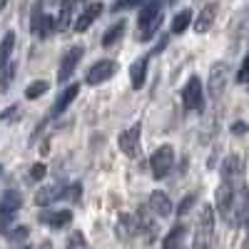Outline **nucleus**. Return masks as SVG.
<instances>
[{
	"mask_svg": "<svg viewBox=\"0 0 249 249\" xmlns=\"http://www.w3.org/2000/svg\"><path fill=\"white\" fill-rule=\"evenodd\" d=\"M214 242V207L212 204H202L199 217H197V230L192 247L195 249H210Z\"/></svg>",
	"mask_w": 249,
	"mask_h": 249,
	"instance_id": "f257e3e1",
	"label": "nucleus"
},
{
	"mask_svg": "<svg viewBox=\"0 0 249 249\" xmlns=\"http://www.w3.org/2000/svg\"><path fill=\"white\" fill-rule=\"evenodd\" d=\"M172 164H175V147H172V144H162V147H157L155 155H152V160H150L152 177L155 179H164V177L170 175Z\"/></svg>",
	"mask_w": 249,
	"mask_h": 249,
	"instance_id": "f03ea898",
	"label": "nucleus"
},
{
	"mask_svg": "<svg viewBox=\"0 0 249 249\" xmlns=\"http://www.w3.org/2000/svg\"><path fill=\"white\" fill-rule=\"evenodd\" d=\"M182 105L190 112H202L204 92H202V80L197 75H192L190 80H187V85L182 88Z\"/></svg>",
	"mask_w": 249,
	"mask_h": 249,
	"instance_id": "7ed1b4c3",
	"label": "nucleus"
},
{
	"mask_svg": "<svg viewBox=\"0 0 249 249\" xmlns=\"http://www.w3.org/2000/svg\"><path fill=\"white\" fill-rule=\"evenodd\" d=\"M82 55H85V48H82V45H75V48H70L65 55H62V60H60V72H57V80H60V82H68V80L75 75V68L80 65Z\"/></svg>",
	"mask_w": 249,
	"mask_h": 249,
	"instance_id": "20e7f679",
	"label": "nucleus"
},
{
	"mask_svg": "<svg viewBox=\"0 0 249 249\" xmlns=\"http://www.w3.org/2000/svg\"><path fill=\"white\" fill-rule=\"evenodd\" d=\"M115 72H117V62H112V60H100V62H95V65L88 70L85 82H88V85H100V82H107Z\"/></svg>",
	"mask_w": 249,
	"mask_h": 249,
	"instance_id": "39448f33",
	"label": "nucleus"
},
{
	"mask_svg": "<svg viewBox=\"0 0 249 249\" xmlns=\"http://www.w3.org/2000/svg\"><path fill=\"white\" fill-rule=\"evenodd\" d=\"M227 80H230V68H227V62H214L212 70H210V95L214 100L224 92Z\"/></svg>",
	"mask_w": 249,
	"mask_h": 249,
	"instance_id": "423d86ee",
	"label": "nucleus"
},
{
	"mask_svg": "<svg viewBox=\"0 0 249 249\" xmlns=\"http://www.w3.org/2000/svg\"><path fill=\"white\" fill-rule=\"evenodd\" d=\"M30 30L37 37H48L55 30V20L43 13V5H40V3L35 5V13H33V20H30Z\"/></svg>",
	"mask_w": 249,
	"mask_h": 249,
	"instance_id": "0eeeda50",
	"label": "nucleus"
},
{
	"mask_svg": "<svg viewBox=\"0 0 249 249\" xmlns=\"http://www.w3.org/2000/svg\"><path fill=\"white\" fill-rule=\"evenodd\" d=\"M120 150L127 157H137L140 155V124H132L120 135Z\"/></svg>",
	"mask_w": 249,
	"mask_h": 249,
	"instance_id": "6e6552de",
	"label": "nucleus"
},
{
	"mask_svg": "<svg viewBox=\"0 0 249 249\" xmlns=\"http://www.w3.org/2000/svg\"><path fill=\"white\" fill-rule=\"evenodd\" d=\"M222 182L242 184V160L237 155H230L222 162Z\"/></svg>",
	"mask_w": 249,
	"mask_h": 249,
	"instance_id": "1a4fd4ad",
	"label": "nucleus"
},
{
	"mask_svg": "<svg viewBox=\"0 0 249 249\" xmlns=\"http://www.w3.org/2000/svg\"><path fill=\"white\" fill-rule=\"evenodd\" d=\"M214 18H217V3H207L202 10H199V15H197V20H195V33H207L212 25H214Z\"/></svg>",
	"mask_w": 249,
	"mask_h": 249,
	"instance_id": "9d476101",
	"label": "nucleus"
},
{
	"mask_svg": "<svg viewBox=\"0 0 249 249\" xmlns=\"http://www.w3.org/2000/svg\"><path fill=\"white\" fill-rule=\"evenodd\" d=\"M100 13H102V5L100 3H92V5H88L85 10H82L80 15H77V20H75V33H85L95 20L100 18Z\"/></svg>",
	"mask_w": 249,
	"mask_h": 249,
	"instance_id": "9b49d317",
	"label": "nucleus"
},
{
	"mask_svg": "<svg viewBox=\"0 0 249 249\" xmlns=\"http://www.w3.org/2000/svg\"><path fill=\"white\" fill-rule=\"evenodd\" d=\"M20 204H23V197H20V192L8 190V192L3 195V199H0V217L13 219V214L20 210Z\"/></svg>",
	"mask_w": 249,
	"mask_h": 249,
	"instance_id": "f8f14e48",
	"label": "nucleus"
},
{
	"mask_svg": "<svg viewBox=\"0 0 249 249\" xmlns=\"http://www.w3.org/2000/svg\"><path fill=\"white\" fill-rule=\"evenodd\" d=\"M65 187H60V184H53V187H43V190H37L35 195V204L37 207H48L53 202H57L60 197H65Z\"/></svg>",
	"mask_w": 249,
	"mask_h": 249,
	"instance_id": "ddd939ff",
	"label": "nucleus"
},
{
	"mask_svg": "<svg viewBox=\"0 0 249 249\" xmlns=\"http://www.w3.org/2000/svg\"><path fill=\"white\" fill-rule=\"evenodd\" d=\"M147 62H150V57L144 55V57L135 60L132 65H130V82H132L135 90H140L144 85V77H147Z\"/></svg>",
	"mask_w": 249,
	"mask_h": 249,
	"instance_id": "4468645a",
	"label": "nucleus"
},
{
	"mask_svg": "<svg viewBox=\"0 0 249 249\" xmlns=\"http://www.w3.org/2000/svg\"><path fill=\"white\" fill-rule=\"evenodd\" d=\"M150 210L157 214V217H170L172 214V202L164 192H152L150 195Z\"/></svg>",
	"mask_w": 249,
	"mask_h": 249,
	"instance_id": "2eb2a0df",
	"label": "nucleus"
},
{
	"mask_svg": "<svg viewBox=\"0 0 249 249\" xmlns=\"http://www.w3.org/2000/svg\"><path fill=\"white\" fill-rule=\"evenodd\" d=\"M77 92H80V85H77V82H75V85H68L65 90L57 95L55 105H53V115H60L62 110H68V107H70V102L77 97Z\"/></svg>",
	"mask_w": 249,
	"mask_h": 249,
	"instance_id": "dca6fc26",
	"label": "nucleus"
},
{
	"mask_svg": "<svg viewBox=\"0 0 249 249\" xmlns=\"http://www.w3.org/2000/svg\"><path fill=\"white\" fill-rule=\"evenodd\" d=\"M72 3L75 0H62L60 3V15L55 20V33H65L72 23Z\"/></svg>",
	"mask_w": 249,
	"mask_h": 249,
	"instance_id": "f3484780",
	"label": "nucleus"
},
{
	"mask_svg": "<svg viewBox=\"0 0 249 249\" xmlns=\"http://www.w3.org/2000/svg\"><path fill=\"white\" fill-rule=\"evenodd\" d=\"M40 219H43L45 224H50V227H65V224H70V219H72V212L70 210H55V212H43L40 214Z\"/></svg>",
	"mask_w": 249,
	"mask_h": 249,
	"instance_id": "a211bd4d",
	"label": "nucleus"
},
{
	"mask_svg": "<svg viewBox=\"0 0 249 249\" xmlns=\"http://www.w3.org/2000/svg\"><path fill=\"white\" fill-rule=\"evenodd\" d=\"M13 50H15V33H8V35L3 37V43H0V72L8 68Z\"/></svg>",
	"mask_w": 249,
	"mask_h": 249,
	"instance_id": "6ab92c4d",
	"label": "nucleus"
},
{
	"mask_svg": "<svg viewBox=\"0 0 249 249\" xmlns=\"http://www.w3.org/2000/svg\"><path fill=\"white\" fill-rule=\"evenodd\" d=\"M184 234H187V230L182 224H177V227H172L170 230V234L164 237V242H162V247L164 249H182V242H184Z\"/></svg>",
	"mask_w": 249,
	"mask_h": 249,
	"instance_id": "aec40b11",
	"label": "nucleus"
},
{
	"mask_svg": "<svg viewBox=\"0 0 249 249\" xmlns=\"http://www.w3.org/2000/svg\"><path fill=\"white\" fill-rule=\"evenodd\" d=\"M160 25H162V18H157V20H150V23H140V33H137V37L142 40V43H147V40H152L155 37V33L160 30Z\"/></svg>",
	"mask_w": 249,
	"mask_h": 249,
	"instance_id": "412c9836",
	"label": "nucleus"
},
{
	"mask_svg": "<svg viewBox=\"0 0 249 249\" xmlns=\"http://www.w3.org/2000/svg\"><path fill=\"white\" fill-rule=\"evenodd\" d=\"M190 23H192V10H182V13H177V15L172 18V33H175V35L184 33Z\"/></svg>",
	"mask_w": 249,
	"mask_h": 249,
	"instance_id": "4be33fe9",
	"label": "nucleus"
},
{
	"mask_svg": "<svg viewBox=\"0 0 249 249\" xmlns=\"http://www.w3.org/2000/svg\"><path fill=\"white\" fill-rule=\"evenodd\" d=\"M122 30H124V23H122V20H120V23H115L112 28H107V33H105V35H102V45H105V48H110V45H115V43H117V40L122 37Z\"/></svg>",
	"mask_w": 249,
	"mask_h": 249,
	"instance_id": "5701e85b",
	"label": "nucleus"
},
{
	"mask_svg": "<svg viewBox=\"0 0 249 249\" xmlns=\"http://www.w3.org/2000/svg\"><path fill=\"white\" fill-rule=\"evenodd\" d=\"M48 82L45 80H37V82H30V85L25 88V97L28 100H35V97H43L45 92H48Z\"/></svg>",
	"mask_w": 249,
	"mask_h": 249,
	"instance_id": "b1692460",
	"label": "nucleus"
},
{
	"mask_svg": "<svg viewBox=\"0 0 249 249\" xmlns=\"http://www.w3.org/2000/svg\"><path fill=\"white\" fill-rule=\"evenodd\" d=\"M28 234H30V230L20 224V227H13V232H8V239H10V242H23Z\"/></svg>",
	"mask_w": 249,
	"mask_h": 249,
	"instance_id": "393cba45",
	"label": "nucleus"
},
{
	"mask_svg": "<svg viewBox=\"0 0 249 249\" xmlns=\"http://www.w3.org/2000/svg\"><path fill=\"white\" fill-rule=\"evenodd\" d=\"M45 175H48V170H45L43 162H37V164H33V167H30V179H35V182H40Z\"/></svg>",
	"mask_w": 249,
	"mask_h": 249,
	"instance_id": "a878e982",
	"label": "nucleus"
},
{
	"mask_svg": "<svg viewBox=\"0 0 249 249\" xmlns=\"http://www.w3.org/2000/svg\"><path fill=\"white\" fill-rule=\"evenodd\" d=\"M5 70H8V72L0 77V92H8V85H10V80H13V75H15V65H8Z\"/></svg>",
	"mask_w": 249,
	"mask_h": 249,
	"instance_id": "bb28decb",
	"label": "nucleus"
},
{
	"mask_svg": "<svg viewBox=\"0 0 249 249\" xmlns=\"http://www.w3.org/2000/svg\"><path fill=\"white\" fill-rule=\"evenodd\" d=\"M68 249H85V237H82L80 232L70 234V239H68Z\"/></svg>",
	"mask_w": 249,
	"mask_h": 249,
	"instance_id": "cd10ccee",
	"label": "nucleus"
},
{
	"mask_svg": "<svg viewBox=\"0 0 249 249\" xmlns=\"http://www.w3.org/2000/svg\"><path fill=\"white\" fill-rule=\"evenodd\" d=\"M237 82H247V85H249V55L244 57L242 68H239V72H237Z\"/></svg>",
	"mask_w": 249,
	"mask_h": 249,
	"instance_id": "c85d7f7f",
	"label": "nucleus"
},
{
	"mask_svg": "<svg viewBox=\"0 0 249 249\" xmlns=\"http://www.w3.org/2000/svg\"><path fill=\"white\" fill-rule=\"evenodd\" d=\"M195 202H197V197H195V195H190V197H184V199L179 202V207H177V212H179V214H187V212H190V207H192Z\"/></svg>",
	"mask_w": 249,
	"mask_h": 249,
	"instance_id": "c756f323",
	"label": "nucleus"
},
{
	"mask_svg": "<svg viewBox=\"0 0 249 249\" xmlns=\"http://www.w3.org/2000/svg\"><path fill=\"white\" fill-rule=\"evenodd\" d=\"M140 3H142V0H117L112 10H127V8H135V5H140Z\"/></svg>",
	"mask_w": 249,
	"mask_h": 249,
	"instance_id": "7c9ffc66",
	"label": "nucleus"
},
{
	"mask_svg": "<svg viewBox=\"0 0 249 249\" xmlns=\"http://www.w3.org/2000/svg\"><path fill=\"white\" fill-rule=\"evenodd\" d=\"M232 132H234V135H244V132H247V122H234V124H232Z\"/></svg>",
	"mask_w": 249,
	"mask_h": 249,
	"instance_id": "2f4dec72",
	"label": "nucleus"
},
{
	"mask_svg": "<svg viewBox=\"0 0 249 249\" xmlns=\"http://www.w3.org/2000/svg\"><path fill=\"white\" fill-rule=\"evenodd\" d=\"M80 190H82V184H80V182H77V184H72V187H70V192H68V195H70V199H80Z\"/></svg>",
	"mask_w": 249,
	"mask_h": 249,
	"instance_id": "473e14b6",
	"label": "nucleus"
},
{
	"mask_svg": "<svg viewBox=\"0 0 249 249\" xmlns=\"http://www.w3.org/2000/svg\"><path fill=\"white\" fill-rule=\"evenodd\" d=\"M18 117V107H8V112H3V120H10V117Z\"/></svg>",
	"mask_w": 249,
	"mask_h": 249,
	"instance_id": "72a5a7b5",
	"label": "nucleus"
},
{
	"mask_svg": "<svg viewBox=\"0 0 249 249\" xmlns=\"http://www.w3.org/2000/svg\"><path fill=\"white\" fill-rule=\"evenodd\" d=\"M164 45H167V37H162V40H160V45H157L152 53H155V55H157V53H162V50H164Z\"/></svg>",
	"mask_w": 249,
	"mask_h": 249,
	"instance_id": "f704fd0d",
	"label": "nucleus"
},
{
	"mask_svg": "<svg viewBox=\"0 0 249 249\" xmlns=\"http://www.w3.org/2000/svg\"><path fill=\"white\" fill-rule=\"evenodd\" d=\"M5 3H8V0H0V10H3V8H5Z\"/></svg>",
	"mask_w": 249,
	"mask_h": 249,
	"instance_id": "c9c22d12",
	"label": "nucleus"
},
{
	"mask_svg": "<svg viewBox=\"0 0 249 249\" xmlns=\"http://www.w3.org/2000/svg\"><path fill=\"white\" fill-rule=\"evenodd\" d=\"M244 249H249V239H247V242H244Z\"/></svg>",
	"mask_w": 249,
	"mask_h": 249,
	"instance_id": "e433bc0d",
	"label": "nucleus"
},
{
	"mask_svg": "<svg viewBox=\"0 0 249 249\" xmlns=\"http://www.w3.org/2000/svg\"><path fill=\"white\" fill-rule=\"evenodd\" d=\"M164 3H175V0H164Z\"/></svg>",
	"mask_w": 249,
	"mask_h": 249,
	"instance_id": "4c0bfd02",
	"label": "nucleus"
},
{
	"mask_svg": "<svg viewBox=\"0 0 249 249\" xmlns=\"http://www.w3.org/2000/svg\"><path fill=\"white\" fill-rule=\"evenodd\" d=\"M0 172H3V164H0Z\"/></svg>",
	"mask_w": 249,
	"mask_h": 249,
	"instance_id": "58836bf2",
	"label": "nucleus"
},
{
	"mask_svg": "<svg viewBox=\"0 0 249 249\" xmlns=\"http://www.w3.org/2000/svg\"><path fill=\"white\" fill-rule=\"evenodd\" d=\"M23 249H30V247H23Z\"/></svg>",
	"mask_w": 249,
	"mask_h": 249,
	"instance_id": "ea45409f",
	"label": "nucleus"
},
{
	"mask_svg": "<svg viewBox=\"0 0 249 249\" xmlns=\"http://www.w3.org/2000/svg\"><path fill=\"white\" fill-rule=\"evenodd\" d=\"M247 214H249V212H247Z\"/></svg>",
	"mask_w": 249,
	"mask_h": 249,
	"instance_id": "a19ab883",
	"label": "nucleus"
}]
</instances>
